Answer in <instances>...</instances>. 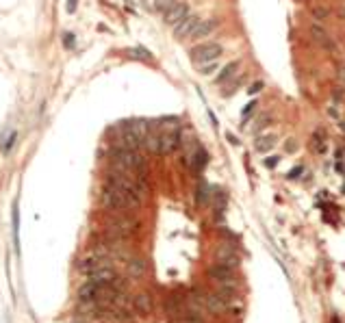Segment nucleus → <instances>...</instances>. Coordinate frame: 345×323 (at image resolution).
<instances>
[{
    "mask_svg": "<svg viewBox=\"0 0 345 323\" xmlns=\"http://www.w3.org/2000/svg\"><path fill=\"white\" fill-rule=\"evenodd\" d=\"M143 200L139 195L130 193V191L115 189V187L104 185V189L100 191V204L106 210H118V213H128V210H137L141 206Z\"/></svg>",
    "mask_w": 345,
    "mask_h": 323,
    "instance_id": "obj_1",
    "label": "nucleus"
},
{
    "mask_svg": "<svg viewBox=\"0 0 345 323\" xmlns=\"http://www.w3.org/2000/svg\"><path fill=\"white\" fill-rule=\"evenodd\" d=\"M260 89H263V81H259V83H254V85H250L248 93H252V96H254V93H259Z\"/></svg>",
    "mask_w": 345,
    "mask_h": 323,
    "instance_id": "obj_31",
    "label": "nucleus"
},
{
    "mask_svg": "<svg viewBox=\"0 0 345 323\" xmlns=\"http://www.w3.org/2000/svg\"><path fill=\"white\" fill-rule=\"evenodd\" d=\"M180 323H204V319L198 312H187V315H180Z\"/></svg>",
    "mask_w": 345,
    "mask_h": 323,
    "instance_id": "obj_24",
    "label": "nucleus"
},
{
    "mask_svg": "<svg viewBox=\"0 0 345 323\" xmlns=\"http://www.w3.org/2000/svg\"><path fill=\"white\" fill-rule=\"evenodd\" d=\"M76 7H78V0H68V13L69 16L76 11Z\"/></svg>",
    "mask_w": 345,
    "mask_h": 323,
    "instance_id": "obj_33",
    "label": "nucleus"
},
{
    "mask_svg": "<svg viewBox=\"0 0 345 323\" xmlns=\"http://www.w3.org/2000/svg\"><path fill=\"white\" fill-rule=\"evenodd\" d=\"M208 278L215 280L220 287H230V289H237V280H235V273H232L230 267L226 265H213L208 269Z\"/></svg>",
    "mask_w": 345,
    "mask_h": 323,
    "instance_id": "obj_4",
    "label": "nucleus"
},
{
    "mask_svg": "<svg viewBox=\"0 0 345 323\" xmlns=\"http://www.w3.org/2000/svg\"><path fill=\"white\" fill-rule=\"evenodd\" d=\"M324 137H326V133L324 130H315V135H313V146H315V150L319 154H324L326 152V143H324Z\"/></svg>",
    "mask_w": 345,
    "mask_h": 323,
    "instance_id": "obj_22",
    "label": "nucleus"
},
{
    "mask_svg": "<svg viewBox=\"0 0 345 323\" xmlns=\"http://www.w3.org/2000/svg\"><path fill=\"white\" fill-rule=\"evenodd\" d=\"M128 54H130V57H135V59H141V61H152V54L148 52L146 48H133Z\"/></svg>",
    "mask_w": 345,
    "mask_h": 323,
    "instance_id": "obj_23",
    "label": "nucleus"
},
{
    "mask_svg": "<svg viewBox=\"0 0 345 323\" xmlns=\"http://www.w3.org/2000/svg\"><path fill=\"white\" fill-rule=\"evenodd\" d=\"M183 146V133L178 126H172L170 130L161 133V154H174Z\"/></svg>",
    "mask_w": 345,
    "mask_h": 323,
    "instance_id": "obj_3",
    "label": "nucleus"
},
{
    "mask_svg": "<svg viewBox=\"0 0 345 323\" xmlns=\"http://www.w3.org/2000/svg\"><path fill=\"white\" fill-rule=\"evenodd\" d=\"M63 48L65 50H72L74 46H76V35H74V33H63Z\"/></svg>",
    "mask_w": 345,
    "mask_h": 323,
    "instance_id": "obj_25",
    "label": "nucleus"
},
{
    "mask_svg": "<svg viewBox=\"0 0 345 323\" xmlns=\"http://www.w3.org/2000/svg\"><path fill=\"white\" fill-rule=\"evenodd\" d=\"M215 68H217L215 61H211V63H202V65H200V74H204V76H211V74L215 72Z\"/></svg>",
    "mask_w": 345,
    "mask_h": 323,
    "instance_id": "obj_28",
    "label": "nucleus"
},
{
    "mask_svg": "<svg viewBox=\"0 0 345 323\" xmlns=\"http://www.w3.org/2000/svg\"><path fill=\"white\" fill-rule=\"evenodd\" d=\"M191 61L198 65L202 63H211V61H217L222 57V46L215 44V41H207V44H200L195 48H191Z\"/></svg>",
    "mask_w": 345,
    "mask_h": 323,
    "instance_id": "obj_2",
    "label": "nucleus"
},
{
    "mask_svg": "<svg viewBox=\"0 0 345 323\" xmlns=\"http://www.w3.org/2000/svg\"><path fill=\"white\" fill-rule=\"evenodd\" d=\"M237 69H239V63H237V61L228 63L226 68H224L222 72H220V76L215 78V83H217V85H224V83H226L228 78H232V76H235V72H237Z\"/></svg>",
    "mask_w": 345,
    "mask_h": 323,
    "instance_id": "obj_18",
    "label": "nucleus"
},
{
    "mask_svg": "<svg viewBox=\"0 0 345 323\" xmlns=\"http://www.w3.org/2000/svg\"><path fill=\"white\" fill-rule=\"evenodd\" d=\"M187 16H189V4L178 0L174 7H170L165 13H163V22H165L167 26H176L178 22H183Z\"/></svg>",
    "mask_w": 345,
    "mask_h": 323,
    "instance_id": "obj_6",
    "label": "nucleus"
},
{
    "mask_svg": "<svg viewBox=\"0 0 345 323\" xmlns=\"http://www.w3.org/2000/svg\"><path fill=\"white\" fill-rule=\"evenodd\" d=\"M198 24H200V17L193 16V13H189L183 22H178V24L174 26V37H176V39H189L191 33L195 31V26H198Z\"/></svg>",
    "mask_w": 345,
    "mask_h": 323,
    "instance_id": "obj_7",
    "label": "nucleus"
},
{
    "mask_svg": "<svg viewBox=\"0 0 345 323\" xmlns=\"http://www.w3.org/2000/svg\"><path fill=\"white\" fill-rule=\"evenodd\" d=\"M339 128H341L343 133H345V121H341V124H339Z\"/></svg>",
    "mask_w": 345,
    "mask_h": 323,
    "instance_id": "obj_37",
    "label": "nucleus"
},
{
    "mask_svg": "<svg viewBox=\"0 0 345 323\" xmlns=\"http://www.w3.org/2000/svg\"><path fill=\"white\" fill-rule=\"evenodd\" d=\"M143 273H146V260L130 258L128 260V275H130V278H141Z\"/></svg>",
    "mask_w": 345,
    "mask_h": 323,
    "instance_id": "obj_17",
    "label": "nucleus"
},
{
    "mask_svg": "<svg viewBox=\"0 0 345 323\" xmlns=\"http://www.w3.org/2000/svg\"><path fill=\"white\" fill-rule=\"evenodd\" d=\"M274 146H276V137H274V135H260V137L254 139L256 152H269Z\"/></svg>",
    "mask_w": 345,
    "mask_h": 323,
    "instance_id": "obj_16",
    "label": "nucleus"
},
{
    "mask_svg": "<svg viewBox=\"0 0 345 323\" xmlns=\"http://www.w3.org/2000/svg\"><path fill=\"white\" fill-rule=\"evenodd\" d=\"M269 121H272V118H269V115H263V118H260L259 121H256V126H254V133L259 135V133H260V130H263V128H267V126H269Z\"/></svg>",
    "mask_w": 345,
    "mask_h": 323,
    "instance_id": "obj_29",
    "label": "nucleus"
},
{
    "mask_svg": "<svg viewBox=\"0 0 345 323\" xmlns=\"http://www.w3.org/2000/svg\"><path fill=\"white\" fill-rule=\"evenodd\" d=\"M204 306H207L211 312H222V310H226V308H228V304L222 299L220 293H208L207 299H204Z\"/></svg>",
    "mask_w": 345,
    "mask_h": 323,
    "instance_id": "obj_15",
    "label": "nucleus"
},
{
    "mask_svg": "<svg viewBox=\"0 0 345 323\" xmlns=\"http://www.w3.org/2000/svg\"><path fill=\"white\" fill-rule=\"evenodd\" d=\"M207 163H208V152L204 148H198V150H195V154H193V158H191V163H189V170L193 171L195 176H200V174H202V170L207 167Z\"/></svg>",
    "mask_w": 345,
    "mask_h": 323,
    "instance_id": "obj_12",
    "label": "nucleus"
},
{
    "mask_svg": "<svg viewBox=\"0 0 345 323\" xmlns=\"http://www.w3.org/2000/svg\"><path fill=\"white\" fill-rule=\"evenodd\" d=\"M278 161H280V156H269V158H265V167L274 170V167L278 165Z\"/></svg>",
    "mask_w": 345,
    "mask_h": 323,
    "instance_id": "obj_30",
    "label": "nucleus"
},
{
    "mask_svg": "<svg viewBox=\"0 0 345 323\" xmlns=\"http://www.w3.org/2000/svg\"><path fill=\"white\" fill-rule=\"evenodd\" d=\"M11 221H13V247H16V254L20 256V208H17V200L13 202Z\"/></svg>",
    "mask_w": 345,
    "mask_h": 323,
    "instance_id": "obj_14",
    "label": "nucleus"
},
{
    "mask_svg": "<svg viewBox=\"0 0 345 323\" xmlns=\"http://www.w3.org/2000/svg\"><path fill=\"white\" fill-rule=\"evenodd\" d=\"M215 260H217V265H226V267H230V269L239 267V263H241L239 254H237V250L230 245V243H222V245L217 247V250H215Z\"/></svg>",
    "mask_w": 345,
    "mask_h": 323,
    "instance_id": "obj_5",
    "label": "nucleus"
},
{
    "mask_svg": "<svg viewBox=\"0 0 345 323\" xmlns=\"http://www.w3.org/2000/svg\"><path fill=\"white\" fill-rule=\"evenodd\" d=\"M328 13H330L328 7H315V9H313V17H315L317 22H319V20H326V17H328Z\"/></svg>",
    "mask_w": 345,
    "mask_h": 323,
    "instance_id": "obj_27",
    "label": "nucleus"
},
{
    "mask_svg": "<svg viewBox=\"0 0 345 323\" xmlns=\"http://www.w3.org/2000/svg\"><path fill=\"white\" fill-rule=\"evenodd\" d=\"M178 2V0H156L155 2V9L156 11H161V13H165L170 7H174V4Z\"/></svg>",
    "mask_w": 345,
    "mask_h": 323,
    "instance_id": "obj_26",
    "label": "nucleus"
},
{
    "mask_svg": "<svg viewBox=\"0 0 345 323\" xmlns=\"http://www.w3.org/2000/svg\"><path fill=\"white\" fill-rule=\"evenodd\" d=\"M143 148L148 150L150 154H161V133H158V124H150L148 128V135L143 139Z\"/></svg>",
    "mask_w": 345,
    "mask_h": 323,
    "instance_id": "obj_9",
    "label": "nucleus"
},
{
    "mask_svg": "<svg viewBox=\"0 0 345 323\" xmlns=\"http://www.w3.org/2000/svg\"><path fill=\"white\" fill-rule=\"evenodd\" d=\"M226 137H228V141H230L232 146H239V141H237V139H235V135H230V133H228Z\"/></svg>",
    "mask_w": 345,
    "mask_h": 323,
    "instance_id": "obj_34",
    "label": "nucleus"
},
{
    "mask_svg": "<svg viewBox=\"0 0 345 323\" xmlns=\"http://www.w3.org/2000/svg\"><path fill=\"white\" fill-rule=\"evenodd\" d=\"M217 24H220V22H217L215 17H211V20H200V24L195 26V31L191 33L189 39H202V37H208L217 29Z\"/></svg>",
    "mask_w": 345,
    "mask_h": 323,
    "instance_id": "obj_11",
    "label": "nucleus"
},
{
    "mask_svg": "<svg viewBox=\"0 0 345 323\" xmlns=\"http://www.w3.org/2000/svg\"><path fill=\"white\" fill-rule=\"evenodd\" d=\"M254 109H256V100H254V102H250V104H245V109H243V118H248V115H250Z\"/></svg>",
    "mask_w": 345,
    "mask_h": 323,
    "instance_id": "obj_32",
    "label": "nucleus"
},
{
    "mask_svg": "<svg viewBox=\"0 0 345 323\" xmlns=\"http://www.w3.org/2000/svg\"><path fill=\"white\" fill-rule=\"evenodd\" d=\"M16 141H17V133H13V130H9V135H7V139L2 141V146H0V152L2 154H9L13 150V146H16Z\"/></svg>",
    "mask_w": 345,
    "mask_h": 323,
    "instance_id": "obj_21",
    "label": "nucleus"
},
{
    "mask_svg": "<svg viewBox=\"0 0 345 323\" xmlns=\"http://www.w3.org/2000/svg\"><path fill=\"white\" fill-rule=\"evenodd\" d=\"M300 171H302V167H295V170L291 171V176H289V178H297V174H300Z\"/></svg>",
    "mask_w": 345,
    "mask_h": 323,
    "instance_id": "obj_35",
    "label": "nucleus"
},
{
    "mask_svg": "<svg viewBox=\"0 0 345 323\" xmlns=\"http://www.w3.org/2000/svg\"><path fill=\"white\" fill-rule=\"evenodd\" d=\"M165 310H167V315H170V317H180V315H183V308H180V304H178V299H176V297L167 299Z\"/></svg>",
    "mask_w": 345,
    "mask_h": 323,
    "instance_id": "obj_20",
    "label": "nucleus"
},
{
    "mask_svg": "<svg viewBox=\"0 0 345 323\" xmlns=\"http://www.w3.org/2000/svg\"><path fill=\"white\" fill-rule=\"evenodd\" d=\"M115 278H118V271H115L111 265H102V267H98V269L87 273V280L98 282V284H111Z\"/></svg>",
    "mask_w": 345,
    "mask_h": 323,
    "instance_id": "obj_8",
    "label": "nucleus"
},
{
    "mask_svg": "<svg viewBox=\"0 0 345 323\" xmlns=\"http://www.w3.org/2000/svg\"><path fill=\"white\" fill-rule=\"evenodd\" d=\"M287 152H295V143H287Z\"/></svg>",
    "mask_w": 345,
    "mask_h": 323,
    "instance_id": "obj_36",
    "label": "nucleus"
},
{
    "mask_svg": "<svg viewBox=\"0 0 345 323\" xmlns=\"http://www.w3.org/2000/svg\"><path fill=\"white\" fill-rule=\"evenodd\" d=\"M195 193H198V195H195V200H198V204H207L208 202V200H211V187H208L207 185V182H200V185H198V191H195Z\"/></svg>",
    "mask_w": 345,
    "mask_h": 323,
    "instance_id": "obj_19",
    "label": "nucleus"
},
{
    "mask_svg": "<svg viewBox=\"0 0 345 323\" xmlns=\"http://www.w3.org/2000/svg\"><path fill=\"white\" fill-rule=\"evenodd\" d=\"M133 306L139 315H150L152 312V297L148 293H137L133 297Z\"/></svg>",
    "mask_w": 345,
    "mask_h": 323,
    "instance_id": "obj_13",
    "label": "nucleus"
},
{
    "mask_svg": "<svg viewBox=\"0 0 345 323\" xmlns=\"http://www.w3.org/2000/svg\"><path fill=\"white\" fill-rule=\"evenodd\" d=\"M310 37H313V41L317 46H321V48H332V39H330L328 31H326L319 22H313V24H310Z\"/></svg>",
    "mask_w": 345,
    "mask_h": 323,
    "instance_id": "obj_10",
    "label": "nucleus"
}]
</instances>
